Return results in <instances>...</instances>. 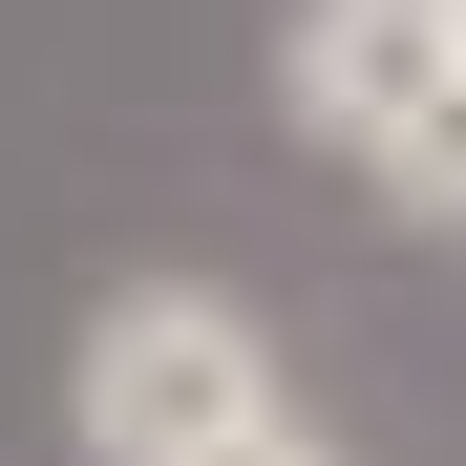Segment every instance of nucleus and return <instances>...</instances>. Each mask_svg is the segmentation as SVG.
<instances>
[{
  "mask_svg": "<svg viewBox=\"0 0 466 466\" xmlns=\"http://www.w3.org/2000/svg\"><path fill=\"white\" fill-rule=\"evenodd\" d=\"M381 191H403V212H466V106H445V127H424V148H403Z\"/></svg>",
  "mask_w": 466,
  "mask_h": 466,
  "instance_id": "20e7f679",
  "label": "nucleus"
},
{
  "mask_svg": "<svg viewBox=\"0 0 466 466\" xmlns=\"http://www.w3.org/2000/svg\"><path fill=\"white\" fill-rule=\"evenodd\" d=\"M191 466H339V445H319V403H255V424H233V445H191Z\"/></svg>",
  "mask_w": 466,
  "mask_h": 466,
  "instance_id": "7ed1b4c3",
  "label": "nucleus"
},
{
  "mask_svg": "<svg viewBox=\"0 0 466 466\" xmlns=\"http://www.w3.org/2000/svg\"><path fill=\"white\" fill-rule=\"evenodd\" d=\"M276 106L339 148V170H403V148L466 106V64H445V0H297L276 22Z\"/></svg>",
  "mask_w": 466,
  "mask_h": 466,
  "instance_id": "f03ea898",
  "label": "nucleus"
},
{
  "mask_svg": "<svg viewBox=\"0 0 466 466\" xmlns=\"http://www.w3.org/2000/svg\"><path fill=\"white\" fill-rule=\"evenodd\" d=\"M445 64H466V0H445Z\"/></svg>",
  "mask_w": 466,
  "mask_h": 466,
  "instance_id": "39448f33",
  "label": "nucleus"
},
{
  "mask_svg": "<svg viewBox=\"0 0 466 466\" xmlns=\"http://www.w3.org/2000/svg\"><path fill=\"white\" fill-rule=\"evenodd\" d=\"M255 403H297V381H276V339L233 319L212 276H127L106 319H86V360H64L86 466H191V445H233Z\"/></svg>",
  "mask_w": 466,
  "mask_h": 466,
  "instance_id": "f257e3e1",
  "label": "nucleus"
}]
</instances>
